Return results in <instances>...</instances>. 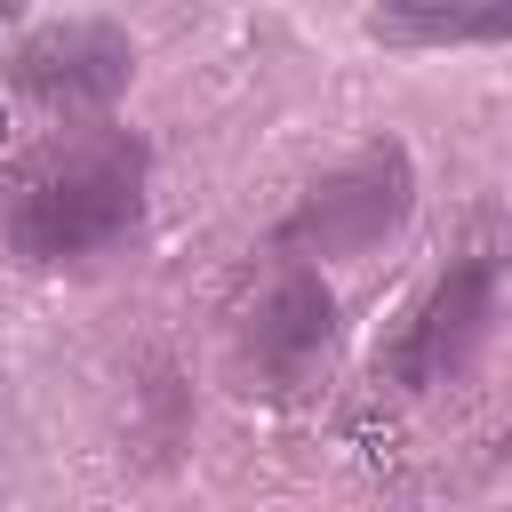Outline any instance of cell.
<instances>
[{
	"label": "cell",
	"instance_id": "obj_8",
	"mask_svg": "<svg viewBox=\"0 0 512 512\" xmlns=\"http://www.w3.org/2000/svg\"><path fill=\"white\" fill-rule=\"evenodd\" d=\"M0 128H8V120H0Z\"/></svg>",
	"mask_w": 512,
	"mask_h": 512
},
{
	"label": "cell",
	"instance_id": "obj_6",
	"mask_svg": "<svg viewBox=\"0 0 512 512\" xmlns=\"http://www.w3.org/2000/svg\"><path fill=\"white\" fill-rule=\"evenodd\" d=\"M376 40L392 48L512 40V0H376Z\"/></svg>",
	"mask_w": 512,
	"mask_h": 512
},
{
	"label": "cell",
	"instance_id": "obj_1",
	"mask_svg": "<svg viewBox=\"0 0 512 512\" xmlns=\"http://www.w3.org/2000/svg\"><path fill=\"white\" fill-rule=\"evenodd\" d=\"M136 216H144V144L120 136V128L56 136L0 184V232L24 264L96 256Z\"/></svg>",
	"mask_w": 512,
	"mask_h": 512
},
{
	"label": "cell",
	"instance_id": "obj_7",
	"mask_svg": "<svg viewBox=\"0 0 512 512\" xmlns=\"http://www.w3.org/2000/svg\"><path fill=\"white\" fill-rule=\"evenodd\" d=\"M16 8H24V0H0V24H8V16H16Z\"/></svg>",
	"mask_w": 512,
	"mask_h": 512
},
{
	"label": "cell",
	"instance_id": "obj_2",
	"mask_svg": "<svg viewBox=\"0 0 512 512\" xmlns=\"http://www.w3.org/2000/svg\"><path fill=\"white\" fill-rule=\"evenodd\" d=\"M408 200H416L408 152L400 144H368V152H352L344 168H328L296 200V216L280 224V248H296V256H360V248H376L384 232L408 224Z\"/></svg>",
	"mask_w": 512,
	"mask_h": 512
},
{
	"label": "cell",
	"instance_id": "obj_3",
	"mask_svg": "<svg viewBox=\"0 0 512 512\" xmlns=\"http://www.w3.org/2000/svg\"><path fill=\"white\" fill-rule=\"evenodd\" d=\"M128 72H136L128 32H120V24H88V16L32 32V40L16 48V64H8L16 96L40 104L48 120H104V112L120 104Z\"/></svg>",
	"mask_w": 512,
	"mask_h": 512
},
{
	"label": "cell",
	"instance_id": "obj_4",
	"mask_svg": "<svg viewBox=\"0 0 512 512\" xmlns=\"http://www.w3.org/2000/svg\"><path fill=\"white\" fill-rule=\"evenodd\" d=\"M336 352V296L320 272L288 264L240 320V376L256 392H304Z\"/></svg>",
	"mask_w": 512,
	"mask_h": 512
},
{
	"label": "cell",
	"instance_id": "obj_5",
	"mask_svg": "<svg viewBox=\"0 0 512 512\" xmlns=\"http://www.w3.org/2000/svg\"><path fill=\"white\" fill-rule=\"evenodd\" d=\"M488 312H496V264H488V256H464V264L440 272L432 296L408 312V328H400V344H392V384H408V392L448 384V376L480 352Z\"/></svg>",
	"mask_w": 512,
	"mask_h": 512
}]
</instances>
